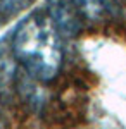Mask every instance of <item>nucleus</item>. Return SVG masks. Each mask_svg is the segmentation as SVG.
Instances as JSON below:
<instances>
[{
	"label": "nucleus",
	"instance_id": "f03ea898",
	"mask_svg": "<svg viewBox=\"0 0 126 129\" xmlns=\"http://www.w3.org/2000/svg\"><path fill=\"white\" fill-rule=\"evenodd\" d=\"M24 2L28 0H0V14H14L24 5Z\"/></svg>",
	"mask_w": 126,
	"mask_h": 129
},
{
	"label": "nucleus",
	"instance_id": "f257e3e1",
	"mask_svg": "<svg viewBox=\"0 0 126 129\" xmlns=\"http://www.w3.org/2000/svg\"><path fill=\"white\" fill-rule=\"evenodd\" d=\"M12 52L24 69L38 79L54 78L62 62L57 33L43 17H31L17 29Z\"/></svg>",
	"mask_w": 126,
	"mask_h": 129
}]
</instances>
